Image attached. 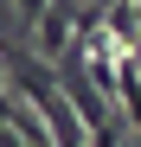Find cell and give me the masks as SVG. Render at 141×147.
I'll list each match as a JSON object with an SVG mask.
<instances>
[{
    "label": "cell",
    "mask_w": 141,
    "mask_h": 147,
    "mask_svg": "<svg viewBox=\"0 0 141 147\" xmlns=\"http://www.w3.org/2000/svg\"><path fill=\"white\" fill-rule=\"evenodd\" d=\"M13 7H19V19H32V26H39V19L52 13V0H13Z\"/></svg>",
    "instance_id": "1"
}]
</instances>
